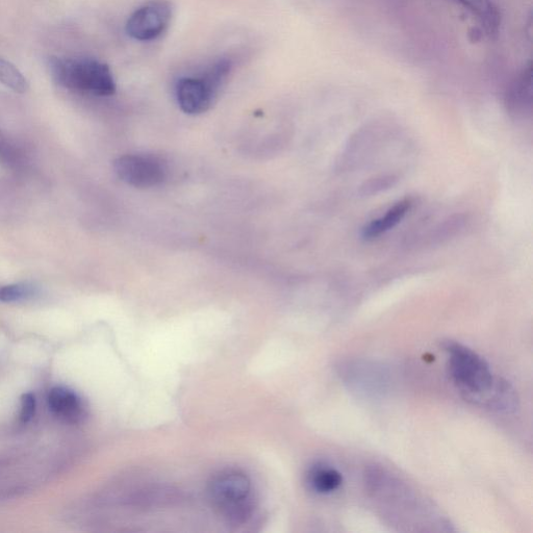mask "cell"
<instances>
[{
  "mask_svg": "<svg viewBox=\"0 0 533 533\" xmlns=\"http://www.w3.org/2000/svg\"><path fill=\"white\" fill-rule=\"evenodd\" d=\"M219 90L202 75L201 78H184L176 85L177 104L189 115L207 112L213 105Z\"/></svg>",
  "mask_w": 533,
  "mask_h": 533,
  "instance_id": "6",
  "label": "cell"
},
{
  "mask_svg": "<svg viewBox=\"0 0 533 533\" xmlns=\"http://www.w3.org/2000/svg\"><path fill=\"white\" fill-rule=\"evenodd\" d=\"M36 412V398L33 394H24L21 398L20 419L23 423L30 422Z\"/></svg>",
  "mask_w": 533,
  "mask_h": 533,
  "instance_id": "17",
  "label": "cell"
},
{
  "mask_svg": "<svg viewBox=\"0 0 533 533\" xmlns=\"http://www.w3.org/2000/svg\"><path fill=\"white\" fill-rule=\"evenodd\" d=\"M472 13L488 36H496L500 28V14L492 0H455Z\"/></svg>",
  "mask_w": 533,
  "mask_h": 533,
  "instance_id": "12",
  "label": "cell"
},
{
  "mask_svg": "<svg viewBox=\"0 0 533 533\" xmlns=\"http://www.w3.org/2000/svg\"><path fill=\"white\" fill-rule=\"evenodd\" d=\"M7 150L6 138L2 131H0V156H5Z\"/></svg>",
  "mask_w": 533,
  "mask_h": 533,
  "instance_id": "18",
  "label": "cell"
},
{
  "mask_svg": "<svg viewBox=\"0 0 533 533\" xmlns=\"http://www.w3.org/2000/svg\"><path fill=\"white\" fill-rule=\"evenodd\" d=\"M38 289L29 283L12 284L0 287V302L15 303L34 298Z\"/></svg>",
  "mask_w": 533,
  "mask_h": 533,
  "instance_id": "14",
  "label": "cell"
},
{
  "mask_svg": "<svg viewBox=\"0 0 533 533\" xmlns=\"http://www.w3.org/2000/svg\"><path fill=\"white\" fill-rule=\"evenodd\" d=\"M209 493L214 509L228 523L243 524L255 510L252 482L242 471H220L212 478Z\"/></svg>",
  "mask_w": 533,
  "mask_h": 533,
  "instance_id": "2",
  "label": "cell"
},
{
  "mask_svg": "<svg viewBox=\"0 0 533 533\" xmlns=\"http://www.w3.org/2000/svg\"><path fill=\"white\" fill-rule=\"evenodd\" d=\"M532 69L528 65L512 84L505 96L507 111L515 116H525L532 107Z\"/></svg>",
  "mask_w": 533,
  "mask_h": 533,
  "instance_id": "9",
  "label": "cell"
},
{
  "mask_svg": "<svg viewBox=\"0 0 533 533\" xmlns=\"http://www.w3.org/2000/svg\"><path fill=\"white\" fill-rule=\"evenodd\" d=\"M114 169L119 179L135 188H152L167 179V166L158 157L150 155H126L117 159Z\"/></svg>",
  "mask_w": 533,
  "mask_h": 533,
  "instance_id": "4",
  "label": "cell"
},
{
  "mask_svg": "<svg viewBox=\"0 0 533 533\" xmlns=\"http://www.w3.org/2000/svg\"><path fill=\"white\" fill-rule=\"evenodd\" d=\"M48 404L50 411L69 423H78L85 415L84 404L80 396L64 387L50 390Z\"/></svg>",
  "mask_w": 533,
  "mask_h": 533,
  "instance_id": "8",
  "label": "cell"
},
{
  "mask_svg": "<svg viewBox=\"0 0 533 533\" xmlns=\"http://www.w3.org/2000/svg\"><path fill=\"white\" fill-rule=\"evenodd\" d=\"M49 69L56 83L66 89L97 96H110L116 92L111 69L99 61L52 58Z\"/></svg>",
  "mask_w": 533,
  "mask_h": 533,
  "instance_id": "3",
  "label": "cell"
},
{
  "mask_svg": "<svg viewBox=\"0 0 533 533\" xmlns=\"http://www.w3.org/2000/svg\"><path fill=\"white\" fill-rule=\"evenodd\" d=\"M412 206L413 203L409 198L396 202L384 216L372 220L363 228L362 237L365 240H374L390 232L408 215Z\"/></svg>",
  "mask_w": 533,
  "mask_h": 533,
  "instance_id": "10",
  "label": "cell"
},
{
  "mask_svg": "<svg viewBox=\"0 0 533 533\" xmlns=\"http://www.w3.org/2000/svg\"><path fill=\"white\" fill-rule=\"evenodd\" d=\"M398 181L399 177L395 174L374 176L360 187L359 194L362 197H371L393 188Z\"/></svg>",
  "mask_w": 533,
  "mask_h": 533,
  "instance_id": "15",
  "label": "cell"
},
{
  "mask_svg": "<svg viewBox=\"0 0 533 533\" xmlns=\"http://www.w3.org/2000/svg\"><path fill=\"white\" fill-rule=\"evenodd\" d=\"M341 377L355 392L370 396L386 392L387 372L382 367L366 362H349L341 365Z\"/></svg>",
  "mask_w": 533,
  "mask_h": 533,
  "instance_id": "7",
  "label": "cell"
},
{
  "mask_svg": "<svg viewBox=\"0 0 533 533\" xmlns=\"http://www.w3.org/2000/svg\"><path fill=\"white\" fill-rule=\"evenodd\" d=\"M465 224L466 218L464 216L456 215L451 217L437 228L433 239L439 243L449 240L458 235L463 230Z\"/></svg>",
  "mask_w": 533,
  "mask_h": 533,
  "instance_id": "16",
  "label": "cell"
},
{
  "mask_svg": "<svg viewBox=\"0 0 533 533\" xmlns=\"http://www.w3.org/2000/svg\"><path fill=\"white\" fill-rule=\"evenodd\" d=\"M0 83L16 93H27L30 86L24 75L9 61L0 58Z\"/></svg>",
  "mask_w": 533,
  "mask_h": 533,
  "instance_id": "13",
  "label": "cell"
},
{
  "mask_svg": "<svg viewBox=\"0 0 533 533\" xmlns=\"http://www.w3.org/2000/svg\"><path fill=\"white\" fill-rule=\"evenodd\" d=\"M310 489L320 495L332 494L343 484L342 474L332 466L316 464L307 474Z\"/></svg>",
  "mask_w": 533,
  "mask_h": 533,
  "instance_id": "11",
  "label": "cell"
},
{
  "mask_svg": "<svg viewBox=\"0 0 533 533\" xmlns=\"http://www.w3.org/2000/svg\"><path fill=\"white\" fill-rule=\"evenodd\" d=\"M448 354V370L456 387L468 400L484 404L499 412L511 413L517 408L512 387L495 378L489 364L479 354L460 343L444 344Z\"/></svg>",
  "mask_w": 533,
  "mask_h": 533,
  "instance_id": "1",
  "label": "cell"
},
{
  "mask_svg": "<svg viewBox=\"0 0 533 533\" xmlns=\"http://www.w3.org/2000/svg\"><path fill=\"white\" fill-rule=\"evenodd\" d=\"M172 19L171 5L164 0L149 3L132 14L126 23V33L138 41H151L160 37Z\"/></svg>",
  "mask_w": 533,
  "mask_h": 533,
  "instance_id": "5",
  "label": "cell"
}]
</instances>
